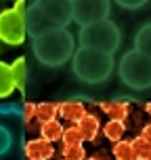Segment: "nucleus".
<instances>
[{"instance_id":"nucleus-28","label":"nucleus","mask_w":151,"mask_h":160,"mask_svg":"<svg viewBox=\"0 0 151 160\" xmlns=\"http://www.w3.org/2000/svg\"><path fill=\"white\" fill-rule=\"evenodd\" d=\"M147 160H151V158H147Z\"/></svg>"},{"instance_id":"nucleus-6","label":"nucleus","mask_w":151,"mask_h":160,"mask_svg":"<svg viewBox=\"0 0 151 160\" xmlns=\"http://www.w3.org/2000/svg\"><path fill=\"white\" fill-rule=\"evenodd\" d=\"M25 13H27L25 0H17L13 8H7L0 13V40L2 42L17 47L25 40V34H27Z\"/></svg>"},{"instance_id":"nucleus-3","label":"nucleus","mask_w":151,"mask_h":160,"mask_svg":"<svg viewBox=\"0 0 151 160\" xmlns=\"http://www.w3.org/2000/svg\"><path fill=\"white\" fill-rule=\"evenodd\" d=\"M113 55L92 51V48L80 47L72 57V68L73 74L86 84H101L111 76L113 72Z\"/></svg>"},{"instance_id":"nucleus-25","label":"nucleus","mask_w":151,"mask_h":160,"mask_svg":"<svg viewBox=\"0 0 151 160\" xmlns=\"http://www.w3.org/2000/svg\"><path fill=\"white\" fill-rule=\"evenodd\" d=\"M141 137H143V139H147V141L151 143V122H147V124L143 127V131H141Z\"/></svg>"},{"instance_id":"nucleus-29","label":"nucleus","mask_w":151,"mask_h":160,"mask_svg":"<svg viewBox=\"0 0 151 160\" xmlns=\"http://www.w3.org/2000/svg\"><path fill=\"white\" fill-rule=\"evenodd\" d=\"M61 160H63V158H61Z\"/></svg>"},{"instance_id":"nucleus-16","label":"nucleus","mask_w":151,"mask_h":160,"mask_svg":"<svg viewBox=\"0 0 151 160\" xmlns=\"http://www.w3.org/2000/svg\"><path fill=\"white\" fill-rule=\"evenodd\" d=\"M11 70H13L15 87L19 88V91H23L25 82H27V61H25V57H17L15 61L11 63Z\"/></svg>"},{"instance_id":"nucleus-8","label":"nucleus","mask_w":151,"mask_h":160,"mask_svg":"<svg viewBox=\"0 0 151 160\" xmlns=\"http://www.w3.org/2000/svg\"><path fill=\"white\" fill-rule=\"evenodd\" d=\"M55 154V148L50 141L46 139H30L27 143H25V156L27 160H48L50 156Z\"/></svg>"},{"instance_id":"nucleus-23","label":"nucleus","mask_w":151,"mask_h":160,"mask_svg":"<svg viewBox=\"0 0 151 160\" xmlns=\"http://www.w3.org/2000/svg\"><path fill=\"white\" fill-rule=\"evenodd\" d=\"M116 2L124 8H141V7H145L149 0H116Z\"/></svg>"},{"instance_id":"nucleus-15","label":"nucleus","mask_w":151,"mask_h":160,"mask_svg":"<svg viewBox=\"0 0 151 160\" xmlns=\"http://www.w3.org/2000/svg\"><path fill=\"white\" fill-rule=\"evenodd\" d=\"M63 124L59 122V120H50L46 124H40V137L42 139H46L50 143H55L59 139H63Z\"/></svg>"},{"instance_id":"nucleus-13","label":"nucleus","mask_w":151,"mask_h":160,"mask_svg":"<svg viewBox=\"0 0 151 160\" xmlns=\"http://www.w3.org/2000/svg\"><path fill=\"white\" fill-rule=\"evenodd\" d=\"M134 48L151 59V23H145L139 28V32L134 36Z\"/></svg>"},{"instance_id":"nucleus-24","label":"nucleus","mask_w":151,"mask_h":160,"mask_svg":"<svg viewBox=\"0 0 151 160\" xmlns=\"http://www.w3.org/2000/svg\"><path fill=\"white\" fill-rule=\"evenodd\" d=\"M23 118L25 120L36 118V103H23Z\"/></svg>"},{"instance_id":"nucleus-1","label":"nucleus","mask_w":151,"mask_h":160,"mask_svg":"<svg viewBox=\"0 0 151 160\" xmlns=\"http://www.w3.org/2000/svg\"><path fill=\"white\" fill-rule=\"evenodd\" d=\"M72 19V0H34L25 13L27 34L36 38L50 30L67 28Z\"/></svg>"},{"instance_id":"nucleus-7","label":"nucleus","mask_w":151,"mask_h":160,"mask_svg":"<svg viewBox=\"0 0 151 160\" xmlns=\"http://www.w3.org/2000/svg\"><path fill=\"white\" fill-rule=\"evenodd\" d=\"M109 11V0H72V19L80 23V28L107 19Z\"/></svg>"},{"instance_id":"nucleus-21","label":"nucleus","mask_w":151,"mask_h":160,"mask_svg":"<svg viewBox=\"0 0 151 160\" xmlns=\"http://www.w3.org/2000/svg\"><path fill=\"white\" fill-rule=\"evenodd\" d=\"M63 160H84L86 152L84 145H63Z\"/></svg>"},{"instance_id":"nucleus-18","label":"nucleus","mask_w":151,"mask_h":160,"mask_svg":"<svg viewBox=\"0 0 151 160\" xmlns=\"http://www.w3.org/2000/svg\"><path fill=\"white\" fill-rule=\"evenodd\" d=\"M130 145H132V152H134L136 160L151 158V143L147 141V139H143L141 135L134 137V139H130Z\"/></svg>"},{"instance_id":"nucleus-22","label":"nucleus","mask_w":151,"mask_h":160,"mask_svg":"<svg viewBox=\"0 0 151 160\" xmlns=\"http://www.w3.org/2000/svg\"><path fill=\"white\" fill-rule=\"evenodd\" d=\"M11 145H13V133L4 124H0V156L7 154L11 150Z\"/></svg>"},{"instance_id":"nucleus-10","label":"nucleus","mask_w":151,"mask_h":160,"mask_svg":"<svg viewBox=\"0 0 151 160\" xmlns=\"http://www.w3.org/2000/svg\"><path fill=\"white\" fill-rule=\"evenodd\" d=\"M101 110L109 116V120L124 122V120L128 118V114H130V105H128V101L113 99V101H103V103H101Z\"/></svg>"},{"instance_id":"nucleus-19","label":"nucleus","mask_w":151,"mask_h":160,"mask_svg":"<svg viewBox=\"0 0 151 160\" xmlns=\"http://www.w3.org/2000/svg\"><path fill=\"white\" fill-rule=\"evenodd\" d=\"M111 154L116 156V160H136L130 141H124V139H120V141H116V143H113Z\"/></svg>"},{"instance_id":"nucleus-4","label":"nucleus","mask_w":151,"mask_h":160,"mask_svg":"<svg viewBox=\"0 0 151 160\" xmlns=\"http://www.w3.org/2000/svg\"><path fill=\"white\" fill-rule=\"evenodd\" d=\"M78 38H80V47L113 55L118 51L120 42H122V34H120L118 25L113 21L103 19V21H97V23L80 28Z\"/></svg>"},{"instance_id":"nucleus-26","label":"nucleus","mask_w":151,"mask_h":160,"mask_svg":"<svg viewBox=\"0 0 151 160\" xmlns=\"http://www.w3.org/2000/svg\"><path fill=\"white\" fill-rule=\"evenodd\" d=\"M145 112H147V114H149V116H151V101H149V103H147V105H145Z\"/></svg>"},{"instance_id":"nucleus-14","label":"nucleus","mask_w":151,"mask_h":160,"mask_svg":"<svg viewBox=\"0 0 151 160\" xmlns=\"http://www.w3.org/2000/svg\"><path fill=\"white\" fill-rule=\"evenodd\" d=\"M57 116H59V103H53V101L36 103V120L40 124H46L50 120H57Z\"/></svg>"},{"instance_id":"nucleus-12","label":"nucleus","mask_w":151,"mask_h":160,"mask_svg":"<svg viewBox=\"0 0 151 160\" xmlns=\"http://www.w3.org/2000/svg\"><path fill=\"white\" fill-rule=\"evenodd\" d=\"M15 78H13V70H11V63H4L0 61V99L8 97L13 91H15Z\"/></svg>"},{"instance_id":"nucleus-20","label":"nucleus","mask_w":151,"mask_h":160,"mask_svg":"<svg viewBox=\"0 0 151 160\" xmlns=\"http://www.w3.org/2000/svg\"><path fill=\"white\" fill-rule=\"evenodd\" d=\"M61 141H63V145H82L84 137H82V131H80L78 124H72V127L65 128Z\"/></svg>"},{"instance_id":"nucleus-27","label":"nucleus","mask_w":151,"mask_h":160,"mask_svg":"<svg viewBox=\"0 0 151 160\" xmlns=\"http://www.w3.org/2000/svg\"><path fill=\"white\" fill-rule=\"evenodd\" d=\"M84 160H99V158H84Z\"/></svg>"},{"instance_id":"nucleus-11","label":"nucleus","mask_w":151,"mask_h":160,"mask_svg":"<svg viewBox=\"0 0 151 160\" xmlns=\"http://www.w3.org/2000/svg\"><path fill=\"white\" fill-rule=\"evenodd\" d=\"M80 131H82V137H84V141H95L97 135H99V131H101V122L97 118L95 114H86L84 118L78 122Z\"/></svg>"},{"instance_id":"nucleus-2","label":"nucleus","mask_w":151,"mask_h":160,"mask_svg":"<svg viewBox=\"0 0 151 160\" xmlns=\"http://www.w3.org/2000/svg\"><path fill=\"white\" fill-rule=\"evenodd\" d=\"M34 55L42 65L48 68H59V65L67 63V59H72L76 53L73 47V36L69 34L67 28H59V30H50L46 34L36 36L32 42Z\"/></svg>"},{"instance_id":"nucleus-5","label":"nucleus","mask_w":151,"mask_h":160,"mask_svg":"<svg viewBox=\"0 0 151 160\" xmlns=\"http://www.w3.org/2000/svg\"><path fill=\"white\" fill-rule=\"evenodd\" d=\"M118 74L120 80L128 88H134V91L151 88V59L145 57L143 53H139L136 48L122 55L118 63Z\"/></svg>"},{"instance_id":"nucleus-17","label":"nucleus","mask_w":151,"mask_h":160,"mask_svg":"<svg viewBox=\"0 0 151 160\" xmlns=\"http://www.w3.org/2000/svg\"><path fill=\"white\" fill-rule=\"evenodd\" d=\"M124 133H126V124L124 122H120V120H109V122H105L103 127V135L105 139H109V141H120L122 137H124Z\"/></svg>"},{"instance_id":"nucleus-9","label":"nucleus","mask_w":151,"mask_h":160,"mask_svg":"<svg viewBox=\"0 0 151 160\" xmlns=\"http://www.w3.org/2000/svg\"><path fill=\"white\" fill-rule=\"evenodd\" d=\"M59 114H61L63 120L78 124L88 112H86V108H84V103H82L80 99H67V101H63V103H59Z\"/></svg>"}]
</instances>
